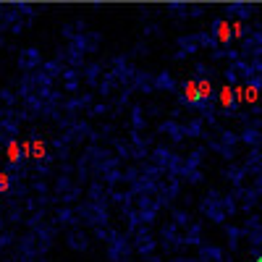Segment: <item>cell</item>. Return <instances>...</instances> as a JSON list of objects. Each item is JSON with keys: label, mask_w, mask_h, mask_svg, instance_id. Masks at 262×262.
Masks as SVG:
<instances>
[{"label": "cell", "mask_w": 262, "mask_h": 262, "mask_svg": "<svg viewBox=\"0 0 262 262\" xmlns=\"http://www.w3.org/2000/svg\"><path fill=\"white\" fill-rule=\"evenodd\" d=\"M184 97H186V102H191V105H200V102H202L200 81H189V84H186V90H184Z\"/></svg>", "instance_id": "obj_1"}, {"label": "cell", "mask_w": 262, "mask_h": 262, "mask_svg": "<svg viewBox=\"0 0 262 262\" xmlns=\"http://www.w3.org/2000/svg\"><path fill=\"white\" fill-rule=\"evenodd\" d=\"M228 39H231V24L217 21V42H228Z\"/></svg>", "instance_id": "obj_2"}, {"label": "cell", "mask_w": 262, "mask_h": 262, "mask_svg": "<svg viewBox=\"0 0 262 262\" xmlns=\"http://www.w3.org/2000/svg\"><path fill=\"white\" fill-rule=\"evenodd\" d=\"M221 102L226 105V111H231V107H233V90H231V86H223V92H221Z\"/></svg>", "instance_id": "obj_3"}, {"label": "cell", "mask_w": 262, "mask_h": 262, "mask_svg": "<svg viewBox=\"0 0 262 262\" xmlns=\"http://www.w3.org/2000/svg\"><path fill=\"white\" fill-rule=\"evenodd\" d=\"M200 95H202V100H207L210 95H212V86H210V81L205 79V81H200Z\"/></svg>", "instance_id": "obj_4"}, {"label": "cell", "mask_w": 262, "mask_h": 262, "mask_svg": "<svg viewBox=\"0 0 262 262\" xmlns=\"http://www.w3.org/2000/svg\"><path fill=\"white\" fill-rule=\"evenodd\" d=\"M11 160H18V147L16 144H11V155H8Z\"/></svg>", "instance_id": "obj_5"}, {"label": "cell", "mask_w": 262, "mask_h": 262, "mask_svg": "<svg viewBox=\"0 0 262 262\" xmlns=\"http://www.w3.org/2000/svg\"><path fill=\"white\" fill-rule=\"evenodd\" d=\"M257 262H262V257H259V259H257Z\"/></svg>", "instance_id": "obj_6"}]
</instances>
